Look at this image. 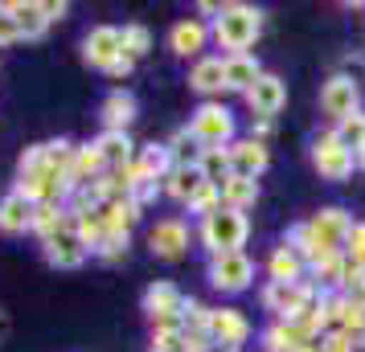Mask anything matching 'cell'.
<instances>
[{"label":"cell","mask_w":365,"mask_h":352,"mask_svg":"<svg viewBox=\"0 0 365 352\" xmlns=\"http://www.w3.org/2000/svg\"><path fill=\"white\" fill-rule=\"evenodd\" d=\"M205 274H210V287L226 291V295H238V291H247L250 279H255V262H250L247 250L214 254V258H210V267H205Z\"/></svg>","instance_id":"277c9868"},{"label":"cell","mask_w":365,"mask_h":352,"mask_svg":"<svg viewBox=\"0 0 365 352\" xmlns=\"http://www.w3.org/2000/svg\"><path fill=\"white\" fill-rule=\"evenodd\" d=\"M316 344H320V352H353V348H357L345 332H324Z\"/></svg>","instance_id":"74e56055"},{"label":"cell","mask_w":365,"mask_h":352,"mask_svg":"<svg viewBox=\"0 0 365 352\" xmlns=\"http://www.w3.org/2000/svg\"><path fill=\"white\" fill-rule=\"evenodd\" d=\"M95 213L103 218V225H107V230L132 234V225L140 221V213H144V209H140V205H135L132 197H115V201H107L103 209H95Z\"/></svg>","instance_id":"cb8c5ba5"},{"label":"cell","mask_w":365,"mask_h":352,"mask_svg":"<svg viewBox=\"0 0 365 352\" xmlns=\"http://www.w3.org/2000/svg\"><path fill=\"white\" fill-rule=\"evenodd\" d=\"M148 50H152V33H148V25H140V21L123 25V53H128L132 62H140V58H144Z\"/></svg>","instance_id":"836d02e7"},{"label":"cell","mask_w":365,"mask_h":352,"mask_svg":"<svg viewBox=\"0 0 365 352\" xmlns=\"http://www.w3.org/2000/svg\"><path fill=\"white\" fill-rule=\"evenodd\" d=\"M4 9H9V17L17 21L21 41H41V37H46L50 17H46V4H41V0H9Z\"/></svg>","instance_id":"2e32d148"},{"label":"cell","mask_w":365,"mask_h":352,"mask_svg":"<svg viewBox=\"0 0 365 352\" xmlns=\"http://www.w3.org/2000/svg\"><path fill=\"white\" fill-rule=\"evenodd\" d=\"M13 41H21V29H17V21L9 17V9L0 4V50L13 46Z\"/></svg>","instance_id":"f35d334b"},{"label":"cell","mask_w":365,"mask_h":352,"mask_svg":"<svg viewBox=\"0 0 365 352\" xmlns=\"http://www.w3.org/2000/svg\"><path fill=\"white\" fill-rule=\"evenodd\" d=\"M267 274H271V283H304L308 262H304V258H299L287 242H283V246H275V250H271V258H267Z\"/></svg>","instance_id":"44dd1931"},{"label":"cell","mask_w":365,"mask_h":352,"mask_svg":"<svg viewBox=\"0 0 365 352\" xmlns=\"http://www.w3.org/2000/svg\"><path fill=\"white\" fill-rule=\"evenodd\" d=\"M181 307H185V295L173 283H152L148 291H144V311H148L152 324H156V319L181 316Z\"/></svg>","instance_id":"ffe728a7"},{"label":"cell","mask_w":365,"mask_h":352,"mask_svg":"<svg viewBox=\"0 0 365 352\" xmlns=\"http://www.w3.org/2000/svg\"><path fill=\"white\" fill-rule=\"evenodd\" d=\"M320 111H324L332 123L357 115V111H361V86L353 82L349 74H332L329 82H324V90H320Z\"/></svg>","instance_id":"8992f818"},{"label":"cell","mask_w":365,"mask_h":352,"mask_svg":"<svg viewBox=\"0 0 365 352\" xmlns=\"http://www.w3.org/2000/svg\"><path fill=\"white\" fill-rule=\"evenodd\" d=\"M263 348L267 352H296V340H292V332H287V324H267L263 328Z\"/></svg>","instance_id":"8d00e7d4"},{"label":"cell","mask_w":365,"mask_h":352,"mask_svg":"<svg viewBox=\"0 0 365 352\" xmlns=\"http://www.w3.org/2000/svg\"><path fill=\"white\" fill-rule=\"evenodd\" d=\"M181 328L189 336H210V307L201 299H185L181 307Z\"/></svg>","instance_id":"1f68e13d"},{"label":"cell","mask_w":365,"mask_h":352,"mask_svg":"<svg viewBox=\"0 0 365 352\" xmlns=\"http://www.w3.org/2000/svg\"><path fill=\"white\" fill-rule=\"evenodd\" d=\"M128 242H132V234H119V230H107L99 242V250H95V258H103V262H119L123 254H128Z\"/></svg>","instance_id":"d590c367"},{"label":"cell","mask_w":365,"mask_h":352,"mask_svg":"<svg viewBox=\"0 0 365 352\" xmlns=\"http://www.w3.org/2000/svg\"><path fill=\"white\" fill-rule=\"evenodd\" d=\"M197 172H201V181H210V185H222V181L230 176V148H201Z\"/></svg>","instance_id":"f1b7e54d"},{"label":"cell","mask_w":365,"mask_h":352,"mask_svg":"<svg viewBox=\"0 0 365 352\" xmlns=\"http://www.w3.org/2000/svg\"><path fill=\"white\" fill-rule=\"evenodd\" d=\"M263 74H267V70L259 66V58H250V53H234V58H226V90L247 95Z\"/></svg>","instance_id":"603a6c76"},{"label":"cell","mask_w":365,"mask_h":352,"mask_svg":"<svg viewBox=\"0 0 365 352\" xmlns=\"http://www.w3.org/2000/svg\"><path fill=\"white\" fill-rule=\"evenodd\" d=\"M189 135L197 139V148H230L234 144V115L222 102H201L189 119Z\"/></svg>","instance_id":"3957f363"},{"label":"cell","mask_w":365,"mask_h":352,"mask_svg":"<svg viewBox=\"0 0 365 352\" xmlns=\"http://www.w3.org/2000/svg\"><path fill=\"white\" fill-rule=\"evenodd\" d=\"M168 148V156H173V168H185V164H197V156H201V148H197V139L189 135V127H181V132L173 135L165 144Z\"/></svg>","instance_id":"f546056e"},{"label":"cell","mask_w":365,"mask_h":352,"mask_svg":"<svg viewBox=\"0 0 365 352\" xmlns=\"http://www.w3.org/2000/svg\"><path fill=\"white\" fill-rule=\"evenodd\" d=\"M132 66H135V62H132V58H128V53H123V58H119L115 66L107 70V74H111V78H128V74H132Z\"/></svg>","instance_id":"b9f144b4"},{"label":"cell","mask_w":365,"mask_h":352,"mask_svg":"<svg viewBox=\"0 0 365 352\" xmlns=\"http://www.w3.org/2000/svg\"><path fill=\"white\" fill-rule=\"evenodd\" d=\"M135 164L144 172V181H160V185H165V176L173 172V156H168L165 144H148V148L135 156Z\"/></svg>","instance_id":"83f0119b"},{"label":"cell","mask_w":365,"mask_h":352,"mask_svg":"<svg viewBox=\"0 0 365 352\" xmlns=\"http://www.w3.org/2000/svg\"><path fill=\"white\" fill-rule=\"evenodd\" d=\"M312 164L324 181H349L353 168H357V160H353V151L336 139V132H324L312 144Z\"/></svg>","instance_id":"5b68a950"},{"label":"cell","mask_w":365,"mask_h":352,"mask_svg":"<svg viewBox=\"0 0 365 352\" xmlns=\"http://www.w3.org/2000/svg\"><path fill=\"white\" fill-rule=\"evenodd\" d=\"M62 230H74V218L66 213V205H37L34 209V230L29 234H37L41 242L53 234H62Z\"/></svg>","instance_id":"d4e9b609"},{"label":"cell","mask_w":365,"mask_h":352,"mask_svg":"<svg viewBox=\"0 0 365 352\" xmlns=\"http://www.w3.org/2000/svg\"><path fill=\"white\" fill-rule=\"evenodd\" d=\"M242 99H247V107L259 119H275L283 111V102H287V86H283L279 74H263V78L250 86Z\"/></svg>","instance_id":"7c38bea8"},{"label":"cell","mask_w":365,"mask_h":352,"mask_svg":"<svg viewBox=\"0 0 365 352\" xmlns=\"http://www.w3.org/2000/svg\"><path fill=\"white\" fill-rule=\"evenodd\" d=\"M41 254H46V262L58 270H78L91 258V250H86L83 242H78V234L74 230H62V234H53L41 242Z\"/></svg>","instance_id":"4fadbf2b"},{"label":"cell","mask_w":365,"mask_h":352,"mask_svg":"<svg viewBox=\"0 0 365 352\" xmlns=\"http://www.w3.org/2000/svg\"><path fill=\"white\" fill-rule=\"evenodd\" d=\"M181 352H214V340H210V336H189V332H185Z\"/></svg>","instance_id":"ab89813d"},{"label":"cell","mask_w":365,"mask_h":352,"mask_svg":"<svg viewBox=\"0 0 365 352\" xmlns=\"http://www.w3.org/2000/svg\"><path fill=\"white\" fill-rule=\"evenodd\" d=\"M267 135H271V119H259V123L250 127V139H259V144H263Z\"/></svg>","instance_id":"7bdbcfd3"},{"label":"cell","mask_w":365,"mask_h":352,"mask_svg":"<svg viewBox=\"0 0 365 352\" xmlns=\"http://www.w3.org/2000/svg\"><path fill=\"white\" fill-rule=\"evenodd\" d=\"M189 86L197 90V95H222L226 90V58H214V53H205L197 58L193 66H189Z\"/></svg>","instance_id":"e0dca14e"},{"label":"cell","mask_w":365,"mask_h":352,"mask_svg":"<svg viewBox=\"0 0 365 352\" xmlns=\"http://www.w3.org/2000/svg\"><path fill=\"white\" fill-rule=\"evenodd\" d=\"M99 115H103V132H128L132 119H135V95L123 90V86H115V90L103 99Z\"/></svg>","instance_id":"ac0fdd59"},{"label":"cell","mask_w":365,"mask_h":352,"mask_svg":"<svg viewBox=\"0 0 365 352\" xmlns=\"http://www.w3.org/2000/svg\"><path fill=\"white\" fill-rule=\"evenodd\" d=\"M205 185V181H201V172H197V164H185V168H173V172H168L165 176V193L168 197H173V201H189V197H193V193H197V188Z\"/></svg>","instance_id":"4316f807"},{"label":"cell","mask_w":365,"mask_h":352,"mask_svg":"<svg viewBox=\"0 0 365 352\" xmlns=\"http://www.w3.org/2000/svg\"><path fill=\"white\" fill-rule=\"evenodd\" d=\"M148 250L165 262H177L185 250H189V225L181 218H160L148 230Z\"/></svg>","instance_id":"8fae6325"},{"label":"cell","mask_w":365,"mask_h":352,"mask_svg":"<svg viewBox=\"0 0 365 352\" xmlns=\"http://www.w3.org/2000/svg\"><path fill=\"white\" fill-rule=\"evenodd\" d=\"M185 209H189V213H197V218L217 213V209H222V185H210V181H205V185H201L197 193L185 201Z\"/></svg>","instance_id":"4dcf8cb0"},{"label":"cell","mask_w":365,"mask_h":352,"mask_svg":"<svg viewBox=\"0 0 365 352\" xmlns=\"http://www.w3.org/2000/svg\"><path fill=\"white\" fill-rule=\"evenodd\" d=\"M353 160H357V168H365V148H361V151H353Z\"/></svg>","instance_id":"ee69618b"},{"label":"cell","mask_w":365,"mask_h":352,"mask_svg":"<svg viewBox=\"0 0 365 352\" xmlns=\"http://www.w3.org/2000/svg\"><path fill=\"white\" fill-rule=\"evenodd\" d=\"M41 4H46V17H50V25H53V21H62L70 13V4H62V0H58V4H53V0H41Z\"/></svg>","instance_id":"60d3db41"},{"label":"cell","mask_w":365,"mask_h":352,"mask_svg":"<svg viewBox=\"0 0 365 352\" xmlns=\"http://www.w3.org/2000/svg\"><path fill=\"white\" fill-rule=\"evenodd\" d=\"M255 201H259V181H247V176H226L222 181V205L226 209L247 213Z\"/></svg>","instance_id":"484cf974"},{"label":"cell","mask_w":365,"mask_h":352,"mask_svg":"<svg viewBox=\"0 0 365 352\" xmlns=\"http://www.w3.org/2000/svg\"><path fill=\"white\" fill-rule=\"evenodd\" d=\"M210 340L214 348L238 352L250 340V319L238 307H210Z\"/></svg>","instance_id":"9c48e42d"},{"label":"cell","mask_w":365,"mask_h":352,"mask_svg":"<svg viewBox=\"0 0 365 352\" xmlns=\"http://www.w3.org/2000/svg\"><path fill=\"white\" fill-rule=\"evenodd\" d=\"M332 132H336V139H341L349 151H361V148H365V111H357V115L341 119Z\"/></svg>","instance_id":"d6a6232c"},{"label":"cell","mask_w":365,"mask_h":352,"mask_svg":"<svg viewBox=\"0 0 365 352\" xmlns=\"http://www.w3.org/2000/svg\"><path fill=\"white\" fill-rule=\"evenodd\" d=\"M271 164L267 156V144L259 139H234L230 144V176H247V181H259Z\"/></svg>","instance_id":"9a60e30c"},{"label":"cell","mask_w":365,"mask_h":352,"mask_svg":"<svg viewBox=\"0 0 365 352\" xmlns=\"http://www.w3.org/2000/svg\"><path fill=\"white\" fill-rule=\"evenodd\" d=\"M197 238H201V246L210 250V258H214V254H238L242 246H247V238H250V218L222 205L217 213L201 218Z\"/></svg>","instance_id":"7a4b0ae2"},{"label":"cell","mask_w":365,"mask_h":352,"mask_svg":"<svg viewBox=\"0 0 365 352\" xmlns=\"http://www.w3.org/2000/svg\"><path fill=\"white\" fill-rule=\"evenodd\" d=\"M345 262L349 267H357V270H365V221H353V230H349V238H345Z\"/></svg>","instance_id":"e575fe53"},{"label":"cell","mask_w":365,"mask_h":352,"mask_svg":"<svg viewBox=\"0 0 365 352\" xmlns=\"http://www.w3.org/2000/svg\"><path fill=\"white\" fill-rule=\"evenodd\" d=\"M168 46L173 53H181V58H205V46H210V21L201 17H189V21H177L173 25V33H168Z\"/></svg>","instance_id":"5bb4252c"},{"label":"cell","mask_w":365,"mask_h":352,"mask_svg":"<svg viewBox=\"0 0 365 352\" xmlns=\"http://www.w3.org/2000/svg\"><path fill=\"white\" fill-rule=\"evenodd\" d=\"M34 201H25L21 193L0 197V234H29L34 230Z\"/></svg>","instance_id":"d6986e66"},{"label":"cell","mask_w":365,"mask_h":352,"mask_svg":"<svg viewBox=\"0 0 365 352\" xmlns=\"http://www.w3.org/2000/svg\"><path fill=\"white\" fill-rule=\"evenodd\" d=\"M119 58H123V29H115V25H95L83 41V62L107 74Z\"/></svg>","instance_id":"52a82bcc"},{"label":"cell","mask_w":365,"mask_h":352,"mask_svg":"<svg viewBox=\"0 0 365 352\" xmlns=\"http://www.w3.org/2000/svg\"><path fill=\"white\" fill-rule=\"evenodd\" d=\"M308 230H312L316 246H320L324 254H341V250H345L349 230H353V218H349L345 209L329 205V209H320V213H312V218H308Z\"/></svg>","instance_id":"ba28073f"},{"label":"cell","mask_w":365,"mask_h":352,"mask_svg":"<svg viewBox=\"0 0 365 352\" xmlns=\"http://www.w3.org/2000/svg\"><path fill=\"white\" fill-rule=\"evenodd\" d=\"M308 295H312V283H308V279H304V283H271V279H267L263 307L271 311V319H296L299 307L308 303Z\"/></svg>","instance_id":"30bf717a"},{"label":"cell","mask_w":365,"mask_h":352,"mask_svg":"<svg viewBox=\"0 0 365 352\" xmlns=\"http://www.w3.org/2000/svg\"><path fill=\"white\" fill-rule=\"evenodd\" d=\"M95 148H99L103 164H107V172H115V168H128L135 160V144L128 139V132H103L99 139H95Z\"/></svg>","instance_id":"7402d4cb"},{"label":"cell","mask_w":365,"mask_h":352,"mask_svg":"<svg viewBox=\"0 0 365 352\" xmlns=\"http://www.w3.org/2000/svg\"><path fill=\"white\" fill-rule=\"evenodd\" d=\"M296 352H320V344H304V348H296Z\"/></svg>","instance_id":"f6af8a7d"},{"label":"cell","mask_w":365,"mask_h":352,"mask_svg":"<svg viewBox=\"0 0 365 352\" xmlns=\"http://www.w3.org/2000/svg\"><path fill=\"white\" fill-rule=\"evenodd\" d=\"M263 33V13L250 4H222L217 17L210 21V41H217V50H226V58L247 53Z\"/></svg>","instance_id":"6da1fadb"}]
</instances>
